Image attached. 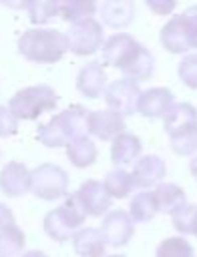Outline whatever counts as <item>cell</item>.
<instances>
[{"instance_id":"cell-8","label":"cell","mask_w":197,"mask_h":257,"mask_svg":"<svg viewBox=\"0 0 197 257\" xmlns=\"http://www.w3.org/2000/svg\"><path fill=\"white\" fill-rule=\"evenodd\" d=\"M141 48H143V44L137 42L129 34H123V32L121 34H113L103 44V62L113 66V68H119L123 72L137 58Z\"/></svg>"},{"instance_id":"cell-7","label":"cell","mask_w":197,"mask_h":257,"mask_svg":"<svg viewBox=\"0 0 197 257\" xmlns=\"http://www.w3.org/2000/svg\"><path fill=\"white\" fill-rule=\"evenodd\" d=\"M141 88H139V82L131 80V78H117L113 80L107 90H105V100H107V106L109 110L121 114L123 118L129 116V114H135L137 112V106H139V98H141Z\"/></svg>"},{"instance_id":"cell-23","label":"cell","mask_w":197,"mask_h":257,"mask_svg":"<svg viewBox=\"0 0 197 257\" xmlns=\"http://www.w3.org/2000/svg\"><path fill=\"white\" fill-rule=\"evenodd\" d=\"M127 213L135 223H147V221L155 219V215L159 213L157 203H155V193L153 191H141V193L133 195Z\"/></svg>"},{"instance_id":"cell-36","label":"cell","mask_w":197,"mask_h":257,"mask_svg":"<svg viewBox=\"0 0 197 257\" xmlns=\"http://www.w3.org/2000/svg\"><path fill=\"white\" fill-rule=\"evenodd\" d=\"M10 225H14V215H12L10 207L0 203V229L2 227H10Z\"/></svg>"},{"instance_id":"cell-33","label":"cell","mask_w":197,"mask_h":257,"mask_svg":"<svg viewBox=\"0 0 197 257\" xmlns=\"http://www.w3.org/2000/svg\"><path fill=\"white\" fill-rule=\"evenodd\" d=\"M18 133V118L8 106H0V139L12 137Z\"/></svg>"},{"instance_id":"cell-3","label":"cell","mask_w":197,"mask_h":257,"mask_svg":"<svg viewBox=\"0 0 197 257\" xmlns=\"http://www.w3.org/2000/svg\"><path fill=\"white\" fill-rule=\"evenodd\" d=\"M86 217L88 215H86L78 195L72 193V195H68V199H64V203L60 207H56L44 215V231L52 241L64 243V241L72 239V235L84 225Z\"/></svg>"},{"instance_id":"cell-5","label":"cell","mask_w":197,"mask_h":257,"mask_svg":"<svg viewBox=\"0 0 197 257\" xmlns=\"http://www.w3.org/2000/svg\"><path fill=\"white\" fill-rule=\"evenodd\" d=\"M30 191L42 201H54L68 193V175L62 167L42 163L30 171Z\"/></svg>"},{"instance_id":"cell-40","label":"cell","mask_w":197,"mask_h":257,"mask_svg":"<svg viewBox=\"0 0 197 257\" xmlns=\"http://www.w3.org/2000/svg\"><path fill=\"white\" fill-rule=\"evenodd\" d=\"M105 257H125V255H105Z\"/></svg>"},{"instance_id":"cell-12","label":"cell","mask_w":197,"mask_h":257,"mask_svg":"<svg viewBox=\"0 0 197 257\" xmlns=\"http://www.w3.org/2000/svg\"><path fill=\"white\" fill-rule=\"evenodd\" d=\"M133 181L135 187H141L143 191H147L149 187L161 185V181L167 175V165L161 157L157 155H143L139 157V161L133 167Z\"/></svg>"},{"instance_id":"cell-14","label":"cell","mask_w":197,"mask_h":257,"mask_svg":"<svg viewBox=\"0 0 197 257\" xmlns=\"http://www.w3.org/2000/svg\"><path fill=\"white\" fill-rule=\"evenodd\" d=\"M0 191L6 197H20L30 191V171L24 163L10 161L0 171Z\"/></svg>"},{"instance_id":"cell-9","label":"cell","mask_w":197,"mask_h":257,"mask_svg":"<svg viewBox=\"0 0 197 257\" xmlns=\"http://www.w3.org/2000/svg\"><path fill=\"white\" fill-rule=\"evenodd\" d=\"M101 233L111 247H123L127 245L135 235V221L129 217L127 211H109L103 219Z\"/></svg>"},{"instance_id":"cell-28","label":"cell","mask_w":197,"mask_h":257,"mask_svg":"<svg viewBox=\"0 0 197 257\" xmlns=\"http://www.w3.org/2000/svg\"><path fill=\"white\" fill-rule=\"evenodd\" d=\"M26 12L32 24H46L54 16H58L56 0H30L26 2Z\"/></svg>"},{"instance_id":"cell-13","label":"cell","mask_w":197,"mask_h":257,"mask_svg":"<svg viewBox=\"0 0 197 257\" xmlns=\"http://www.w3.org/2000/svg\"><path fill=\"white\" fill-rule=\"evenodd\" d=\"M84 211L88 217H101V215H107L109 209H111V197L109 193L105 191V185L101 181H94V179H88L84 183H80L78 191H76Z\"/></svg>"},{"instance_id":"cell-27","label":"cell","mask_w":197,"mask_h":257,"mask_svg":"<svg viewBox=\"0 0 197 257\" xmlns=\"http://www.w3.org/2000/svg\"><path fill=\"white\" fill-rule=\"evenodd\" d=\"M24 233L16 227H2L0 229V257H16L24 249Z\"/></svg>"},{"instance_id":"cell-16","label":"cell","mask_w":197,"mask_h":257,"mask_svg":"<svg viewBox=\"0 0 197 257\" xmlns=\"http://www.w3.org/2000/svg\"><path fill=\"white\" fill-rule=\"evenodd\" d=\"M161 44L165 50H169L171 54H185L191 46L187 40V30H185V20L183 14H175L171 16L165 26L161 28Z\"/></svg>"},{"instance_id":"cell-21","label":"cell","mask_w":197,"mask_h":257,"mask_svg":"<svg viewBox=\"0 0 197 257\" xmlns=\"http://www.w3.org/2000/svg\"><path fill=\"white\" fill-rule=\"evenodd\" d=\"M153 193H155V203H157L159 213L173 215L183 205H187L185 191L179 185H175V183H161V185L155 187Z\"/></svg>"},{"instance_id":"cell-17","label":"cell","mask_w":197,"mask_h":257,"mask_svg":"<svg viewBox=\"0 0 197 257\" xmlns=\"http://www.w3.org/2000/svg\"><path fill=\"white\" fill-rule=\"evenodd\" d=\"M195 126H197V108L189 102H175L163 118V128L169 137Z\"/></svg>"},{"instance_id":"cell-39","label":"cell","mask_w":197,"mask_h":257,"mask_svg":"<svg viewBox=\"0 0 197 257\" xmlns=\"http://www.w3.org/2000/svg\"><path fill=\"white\" fill-rule=\"evenodd\" d=\"M193 235L197 237V219H195V229H193Z\"/></svg>"},{"instance_id":"cell-15","label":"cell","mask_w":197,"mask_h":257,"mask_svg":"<svg viewBox=\"0 0 197 257\" xmlns=\"http://www.w3.org/2000/svg\"><path fill=\"white\" fill-rule=\"evenodd\" d=\"M76 88L84 98H98L107 90V72L98 60H90L78 70Z\"/></svg>"},{"instance_id":"cell-31","label":"cell","mask_w":197,"mask_h":257,"mask_svg":"<svg viewBox=\"0 0 197 257\" xmlns=\"http://www.w3.org/2000/svg\"><path fill=\"white\" fill-rule=\"evenodd\" d=\"M195 219H197V207L191 205V203L183 205L179 211H175V213L171 215L173 227H175V231L181 233V235H193Z\"/></svg>"},{"instance_id":"cell-24","label":"cell","mask_w":197,"mask_h":257,"mask_svg":"<svg viewBox=\"0 0 197 257\" xmlns=\"http://www.w3.org/2000/svg\"><path fill=\"white\" fill-rule=\"evenodd\" d=\"M98 10V6L90 0H64L58 2V16L66 22H82L94 16V12Z\"/></svg>"},{"instance_id":"cell-20","label":"cell","mask_w":197,"mask_h":257,"mask_svg":"<svg viewBox=\"0 0 197 257\" xmlns=\"http://www.w3.org/2000/svg\"><path fill=\"white\" fill-rule=\"evenodd\" d=\"M141 151H143V143L137 135L133 133H123L119 135L113 145H111V161L115 165H129V163H137L139 157H141Z\"/></svg>"},{"instance_id":"cell-18","label":"cell","mask_w":197,"mask_h":257,"mask_svg":"<svg viewBox=\"0 0 197 257\" xmlns=\"http://www.w3.org/2000/svg\"><path fill=\"white\" fill-rule=\"evenodd\" d=\"M101 18L107 26L121 30L133 22L135 16V2L133 0H107L98 6Z\"/></svg>"},{"instance_id":"cell-29","label":"cell","mask_w":197,"mask_h":257,"mask_svg":"<svg viewBox=\"0 0 197 257\" xmlns=\"http://www.w3.org/2000/svg\"><path fill=\"white\" fill-rule=\"evenodd\" d=\"M155 257H195V251L183 237H167L157 245Z\"/></svg>"},{"instance_id":"cell-32","label":"cell","mask_w":197,"mask_h":257,"mask_svg":"<svg viewBox=\"0 0 197 257\" xmlns=\"http://www.w3.org/2000/svg\"><path fill=\"white\" fill-rule=\"evenodd\" d=\"M177 74L183 84L197 90V54H185L177 66Z\"/></svg>"},{"instance_id":"cell-11","label":"cell","mask_w":197,"mask_h":257,"mask_svg":"<svg viewBox=\"0 0 197 257\" xmlns=\"http://www.w3.org/2000/svg\"><path fill=\"white\" fill-rule=\"evenodd\" d=\"M175 104V96L165 86H153L141 92L137 112L147 118H165L169 108Z\"/></svg>"},{"instance_id":"cell-6","label":"cell","mask_w":197,"mask_h":257,"mask_svg":"<svg viewBox=\"0 0 197 257\" xmlns=\"http://www.w3.org/2000/svg\"><path fill=\"white\" fill-rule=\"evenodd\" d=\"M68 50L76 56H90L103 46V24L94 18L76 22L66 32Z\"/></svg>"},{"instance_id":"cell-30","label":"cell","mask_w":197,"mask_h":257,"mask_svg":"<svg viewBox=\"0 0 197 257\" xmlns=\"http://www.w3.org/2000/svg\"><path fill=\"white\" fill-rule=\"evenodd\" d=\"M169 145H171V151L175 155L195 157V153H197V126L183 131V133H177V135H171Z\"/></svg>"},{"instance_id":"cell-35","label":"cell","mask_w":197,"mask_h":257,"mask_svg":"<svg viewBox=\"0 0 197 257\" xmlns=\"http://www.w3.org/2000/svg\"><path fill=\"white\" fill-rule=\"evenodd\" d=\"M175 2H165V0H147V8L149 10H153L155 14H169V12H173L175 10Z\"/></svg>"},{"instance_id":"cell-37","label":"cell","mask_w":197,"mask_h":257,"mask_svg":"<svg viewBox=\"0 0 197 257\" xmlns=\"http://www.w3.org/2000/svg\"><path fill=\"white\" fill-rule=\"evenodd\" d=\"M189 171H191V175L197 179V155L191 157V161H189Z\"/></svg>"},{"instance_id":"cell-26","label":"cell","mask_w":197,"mask_h":257,"mask_svg":"<svg viewBox=\"0 0 197 257\" xmlns=\"http://www.w3.org/2000/svg\"><path fill=\"white\" fill-rule=\"evenodd\" d=\"M153 72H155V56L147 46H143L141 52L137 54V58L131 62V66H127L123 70L125 78H131L135 82L149 80L153 76Z\"/></svg>"},{"instance_id":"cell-1","label":"cell","mask_w":197,"mask_h":257,"mask_svg":"<svg viewBox=\"0 0 197 257\" xmlns=\"http://www.w3.org/2000/svg\"><path fill=\"white\" fill-rule=\"evenodd\" d=\"M86 118L88 110L80 104H72L38 126V141L48 149H58L72 143L74 139L86 137Z\"/></svg>"},{"instance_id":"cell-10","label":"cell","mask_w":197,"mask_h":257,"mask_svg":"<svg viewBox=\"0 0 197 257\" xmlns=\"http://www.w3.org/2000/svg\"><path fill=\"white\" fill-rule=\"evenodd\" d=\"M86 128L90 135H94L101 141H115L119 135L125 133L127 124L125 118L113 110H88Z\"/></svg>"},{"instance_id":"cell-4","label":"cell","mask_w":197,"mask_h":257,"mask_svg":"<svg viewBox=\"0 0 197 257\" xmlns=\"http://www.w3.org/2000/svg\"><path fill=\"white\" fill-rule=\"evenodd\" d=\"M58 96L48 84H34L20 88L8 102V108L18 120H34L42 112L56 108Z\"/></svg>"},{"instance_id":"cell-34","label":"cell","mask_w":197,"mask_h":257,"mask_svg":"<svg viewBox=\"0 0 197 257\" xmlns=\"http://www.w3.org/2000/svg\"><path fill=\"white\" fill-rule=\"evenodd\" d=\"M185 20V30H187V40L191 48H197V6H189L183 12Z\"/></svg>"},{"instance_id":"cell-25","label":"cell","mask_w":197,"mask_h":257,"mask_svg":"<svg viewBox=\"0 0 197 257\" xmlns=\"http://www.w3.org/2000/svg\"><path fill=\"white\" fill-rule=\"evenodd\" d=\"M105 191L109 193L111 199H125L129 197V193L133 191L135 187V181H133V175L125 169H113L105 175Z\"/></svg>"},{"instance_id":"cell-2","label":"cell","mask_w":197,"mask_h":257,"mask_svg":"<svg viewBox=\"0 0 197 257\" xmlns=\"http://www.w3.org/2000/svg\"><path fill=\"white\" fill-rule=\"evenodd\" d=\"M66 50V34L54 28H28L18 38V52L30 62H58Z\"/></svg>"},{"instance_id":"cell-22","label":"cell","mask_w":197,"mask_h":257,"mask_svg":"<svg viewBox=\"0 0 197 257\" xmlns=\"http://www.w3.org/2000/svg\"><path fill=\"white\" fill-rule=\"evenodd\" d=\"M96 145L88 139V137H80V139H74L72 143L66 145V157L68 161L78 167V169H84V167H90L94 161H96Z\"/></svg>"},{"instance_id":"cell-38","label":"cell","mask_w":197,"mask_h":257,"mask_svg":"<svg viewBox=\"0 0 197 257\" xmlns=\"http://www.w3.org/2000/svg\"><path fill=\"white\" fill-rule=\"evenodd\" d=\"M20 257H48V255L42 253V251H36V249H34V251H26V253H22Z\"/></svg>"},{"instance_id":"cell-19","label":"cell","mask_w":197,"mask_h":257,"mask_svg":"<svg viewBox=\"0 0 197 257\" xmlns=\"http://www.w3.org/2000/svg\"><path fill=\"white\" fill-rule=\"evenodd\" d=\"M72 247L78 257H105L107 241L101 229L82 227L72 235Z\"/></svg>"}]
</instances>
